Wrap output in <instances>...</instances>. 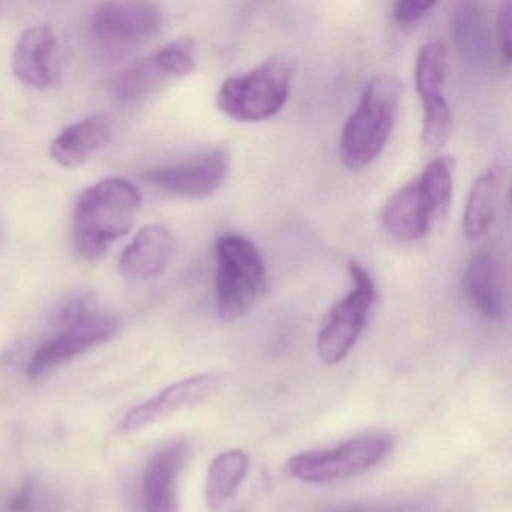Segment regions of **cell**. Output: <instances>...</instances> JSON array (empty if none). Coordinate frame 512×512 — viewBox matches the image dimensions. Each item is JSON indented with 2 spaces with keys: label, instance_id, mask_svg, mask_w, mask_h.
Instances as JSON below:
<instances>
[{
  "label": "cell",
  "instance_id": "18",
  "mask_svg": "<svg viewBox=\"0 0 512 512\" xmlns=\"http://www.w3.org/2000/svg\"><path fill=\"white\" fill-rule=\"evenodd\" d=\"M503 166H494L473 182L463 215V232L469 241H479L493 229L502 200Z\"/></svg>",
  "mask_w": 512,
  "mask_h": 512
},
{
  "label": "cell",
  "instance_id": "2",
  "mask_svg": "<svg viewBox=\"0 0 512 512\" xmlns=\"http://www.w3.org/2000/svg\"><path fill=\"white\" fill-rule=\"evenodd\" d=\"M140 205L139 190L127 179H104L83 191L74 212L77 254L85 260L100 257L130 232Z\"/></svg>",
  "mask_w": 512,
  "mask_h": 512
},
{
  "label": "cell",
  "instance_id": "16",
  "mask_svg": "<svg viewBox=\"0 0 512 512\" xmlns=\"http://www.w3.org/2000/svg\"><path fill=\"white\" fill-rule=\"evenodd\" d=\"M113 125L104 113L89 116L65 128L50 146L53 160L64 167L85 164L112 139Z\"/></svg>",
  "mask_w": 512,
  "mask_h": 512
},
{
  "label": "cell",
  "instance_id": "5",
  "mask_svg": "<svg viewBox=\"0 0 512 512\" xmlns=\"http://www.w3.org/2000/svg\"><path fill=\"white\" fill-rule=\"evenodd\" d=\"M295 67L275 56L242 76L224 80L218 89L217 107L238 122H262L274 118L289 100Z\"/></svg>",
  "mask_w": 512,
  "mask_h": 512
},
{
  "label": "cell",
  "instance_id": "14",
  "mask_svg": "<svg viewBox=\"0 0 512 512\" xmlns=\"http://www.w3.org/2000/svg\"><path fill=\"white\" fill-rule=\"evenodd\" d=\"M13 71L25 85L38 91H47L59 82V43L52 28L34 26L23 32L14 50Z\"/></svg>",
  "mask_w": 512,
  "mask_h": 512
},
{
  "label": "cell",
  "instance_id": "12",
  "mask_svg": "<svg viewBox=\"0 0 512 512\" xmlns=\"http://www.w3.org/2000/svg\"><path fill=\"white\" fill-rule=\"evenodd\" d=\"M230 170V155L218 148L185 163L160 167L148 173L149 182L182 199H205L217 193Z\"/></svg>",
  "mask_w": 512,
  "mask_h": 512
},
{
  "label": "cell",
  "instance_id": "22",
  "mask_svg": "<svg viewBox=\"0 0 512 512\" xmlns=\"http://www.w3.org/2000/svg\"><path fill=\"white\" fill-rule=\"evenodd\" d=\"M158 62L170 79H181L190 76L197 67L196 43L191 38H179L167 46L161 47L157 53Z\"/></svg>",
  "mask_w": 512,
  "mask_h": 512
},
{
  "label": "cell",
  "instance_id": "8",
  "mask_svg": "<svg viewBox=\"0 0 512 512\" xmlns=\"http://www.w3.org/2000/svg\"><path fill=\"white\" fill-rule=\"evenodd\" d=\"M448 52L445 44L431 41L416 58L415 86L422 104V145L439 151L452 133V113L445 95Z\"/></svg>",
  "mask_w": 512,
  "mask_h": 512
},
{
  "label": "cell",
  "instance_id": "15",
  "mask_svg": "<svg viewBox=\"0 0 512 512\" xmlns=\"http://www.w3.org/2000/svg\"><path fill=\"white\" fill-rule=\"evenodd\" d=\"M176 242L161 224L143 227L119 257V271L128 280L146 281L160 277L172 262Z\"/></svg>",
  "mask_w": 512,
  "mask_h": 512
},
{
  "label": "cell",
  "instance_id": "7",
  "mask_svg": "<svg viewBox=\"0 0 512 512\" xmlns=\"http://www.w3.org/2000/svg\"><path fill=\"white\" fill-rule=\"evenodd\" d=\"M392 451L386 436H365L347 440L337 448L302 452L286 463L292 478L308 484H328L352 478L382 463Z\"/></svg>",
  "mask_w": 512,
  "mask_h": 512
},
{
  "label": "cell",
  "instance_id": "13",
  "mask_svg": "<svg viewBox=\"0 0 512 512\" xmlns=\"http://www.w3.org/2000/svg\"><path fill=\"white\" fill-rule=\"evenodd\" d=\"M188 452V443L176 440L152 455L143 473V512H179V479Z\"/></svg>",
  "mask_w": 512,
  "mask_h": 512
},
{
  "label": "cell",
  "instance_id": "26",
  "mask_svg": "<svg viewBox=\"0 0 512 512\" xmlns=\"http://www.w3.org/2000/svg\"><path fill=\"white\" fill-rule=\"evenodd\" d=\"M344 512H409V509L406 508H391V509H382V511H344Z\"/></svg>",
  "mask_w": 512,
  "mask_h": 512
},
{
  "label": "cell",
  "instance_id": "24",
  "mask_svg": "<svg viewBox=\"0 0 512 512\" xmlns=\"http://www.w3.org/2000/svg\"><path fill=\"white\" fill-rule=\"evenodd\" d=\"M434 2H406L400 0L392 8V17L398 25H415L428 16L434 10Z\"/></svg>",
  "mask_w": 512,
  "mask_h": 512
},
{
  "label": "cell",
  "instance_id": "21",
  "mask_svg": "<svg viewBox=\"0 0 512 512\" xmlns=\"http://www.w3.org/2000/svg\"><path fill=\"white\" fill-rule=\"evenodd\" d=\"M169 79V74L161 67L154 53L122 71L113 80L112 92L119 101L130 103L151 94L155 88Z\"/></svg>",
  "mask_w": 512,
  "mask_h": 512
},
{
  "label": "cell",
  "instance_id": "17",
  "mask_svg": "<svg viewBox=\"0 0 512 512\" xmlns=\"http://www.w3.org/2000/svg\"><path fill=\"white\" fill-rule=\"evenodd\" d=\"M452 34L461 58L475 70H485L493 61L490 28L478 2H460L452 14Z\"/></svg>",
  "mask_w": 512,
  "mask_h": 512
},
{
  "label": "cell",
  "instance_id": "19",
  "mask_svg": "<svg viewBox=\"0 0 512 512\" xmlns=\"http://www.w3.org/2000/svg\"><path fill=\"white\" fill-rule=\"evenodd\" d=\"M464 289L485 319H503L505 295L502 278L499 265L491 254L481 251L469 260L464 272Z\"/></svg>",
  "mask_w": 512,
  "mask_h": 512
},
{
  "label": "cell",
  "instance_id": "1",
  "mask_svg": "<svg viewBox=\"0 0 512 512\" xmlns=\"http://www.w3.org/2000/svg\"><path fill=\"white\" fill-rule=\"evenodd\" d=\"M454 158L440 155L395 191L382 211L383 229L398 241L424 238L434 224L448 215L454 190Z\"/></svg>",
  "mask_w": 512,
  "mask_h": 512
},
{
  "label": "cell",
  "instance_id": "9",
  "mask_svg": "<svg viewBox=\"0 0 512 512\" xmlns=\"http://www.w3.org/2000/svg\"><path fill=\"white\" fill-rule=\"evenodd\" d=\"M163 25L160 8L148 2H106L91 17V34L109 50L130 49L154 37Z\"/></svg>",
  "mask_w": 512,
  "mask_h": 512
},
{
  "label": "cell",
  "instance_id": "6",
  "mask_svg": "<svg viewBox=\"0 0 512 512\" xmlns=\"http://www.w3.org/2000/svg\"><path fill=\"white\" fill-rule=\"evenodd\" d=\"M347 271L352 290L332 305L317 335V353L326 365L340 364L352 352L376 302V286L370 272L356 260L347 263Z\"/></svg>",
  "mask_w": 512,
  "mask_h": 512
},
{
  "label": "cell",
  "instance_id": "4",
  "mask_svg": "<svg viewBox=\"0 0 512 512\" xmlns=\"http://www.w3.org/2000/svg\"><path fill=\"white\" fill-rule=\"evenodd\" d=\"M217 313L226 323L242 319L265 292L266 265L253 241L224 233L215 242Z\"/></svg>",
  "mask_w": 512,
  "mask_h": 512
},
{
  "label": "cell",
  "instance_id": "20",
  "mask_svg": "<svg viewBox=\"0 0 512 512\" xmlns=\"http://www.w3.org/2000/svg\"><path fill=\"white\" fill-rule=\"evenodd\" d=\"M250 460L242 449L221 452L211 461L206 473L205 502L211 511L223 508L244 482Z\"/></svg>",
  "mask_w": 512,
  "mask_h": 512
},
{
  "label": "cell",
  "instance_id": "25",
  "mask_svg": "<svg viewBox=\"0 0 512 512\" xmlns=\"http://www.w3.org/2000/svg\"><path fill=\"white\" fill-rule=\"evenodd\" d=\"M32 502V485L26 484L23 490L14 497L11 503V511L13 512H26L31 508Z\"/></svg>",
  "mask_w": 512,
  "mask_h": 512
},
{
  "label": "cell",
  "instance_id": "11",
  "mask_svg": "<svg viewBox=\"0 0 512 512\" xmlns=\"http://www.w3.org/2000/svg\"><path fill=\"white\" fill-rule=\"evenodd\" d=\"M116 332L118 322L106 314H98L97 311L85 319L62 326L58 334L41 344L40 349L32 356L28 367L29 377L38 379L52 368L112 340Z\"/></svg>",
  "mask_w": 512,
  "mask_h": 512
},
{
  "label": "cell",
  "instance_id": "3",
  "mask_svg": "<svg viewBox=\"0 0 512 512\" xmlns=\"http://www.w3.org/2000/svg\"><path fill=\"white\" fill-rule=\"evenodd\" d=\"M403 85L391 74H377L365 85L358 106L340 137V160L349 170H362L382 155L400 113Z\"/></svg>",
  "mask_w": 512,
  "mask_h": 512
},
{
  "label": "cell",
  "instance_id": "10",
  "mask_svg": "<svg viewBox=\"0 0 512 512\" xmlns=\"http://www.w3.org/2000/svg\"><path fill=\"white\" fill-rule=\"evenodd\" d=\"M223 371H209L179 380L160 394L134 407L121 422V433L133 434L149 425L164 421L182 410L202 404L214 397L226 382Z\"/></svg>",
  "mask_w": 512,
  "mask_h": 512
},
{
  "label": "cell",
  "instance_id": "23",
  "mask_svg": "<svg viewBox=\"0 0 512 512\" xmlns=\"http://www.w3.org/2000/svg\"><path fill=\"white\" fill-rule=\"evenodd\" d=\"M511 23L512 4L503 2L496 16V46L497 58L505 70L511 67Z\"/></svg>",
  "mask_w": 512,
  "mask_h": 512
}]
</instances>
